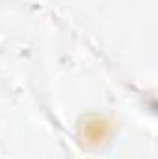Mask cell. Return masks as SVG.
Wrapping results in <instances>:
<instances>
[{"label": "cell", "instance_id": "obj_1", "mask_svg": "<svg viewBox=\"0 0 158 159\" xmlns=\"http://www.w3.org/2000/svg\"><path fill=\"white\" fill-rule=\"evenodd\" d=\"M108 133V124H104L102 120H93V122H87L86 128H84V137H86V143H99L106 137Z\"/></svg>", "mask_w": 158, "mask_h": 159}]
</instances>
